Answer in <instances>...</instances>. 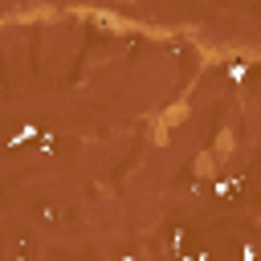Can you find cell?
I'll use <instances>...</instances> for the list:
<instances>
[{"mask_svg":"<svg viewBox=\"0 0 261 261\" xmlns=\"http://www.w3.org/2000/svg\"><path fill=\"white\" fill-rule=\"evenodd\" d=\"M241 261H257V253H253V249H245V253H241Z\"/></svg>","mask_w":261,"mask_h":261,"instance_id":"obj_1","label":"cell"}]
</instances>
